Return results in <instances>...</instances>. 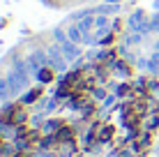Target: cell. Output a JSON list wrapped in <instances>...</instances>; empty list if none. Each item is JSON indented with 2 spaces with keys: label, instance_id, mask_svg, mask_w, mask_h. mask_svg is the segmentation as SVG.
<instances>
[{
  "label": "cell",
  "instance_id": "6da1fadb",
  "mask_svg": "<svg viewBox=\"0 0 159 157\" xmlns=\"http://www.w3.org/2000/svg\"><path fill=\"white\" fill-rule=\"evenodd\" d=\"M51 76H53V74L48 72V69H44V72H42V81H51Z\"/></svg>",
  "mask_w": 159,
  "mask_h": 157
}]
</instances>
